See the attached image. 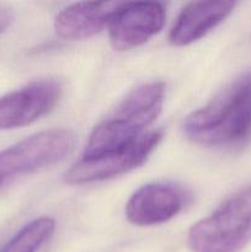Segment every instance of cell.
<instances>
[{"mask_svg":"<svg viewBox=\"0 0 251 252\" xmlns=\"http://www.w3.org/2000/svg\"><path fill=\"white\" fill-rule=\"evenodd\" d=\"M184 132L193 143L209 148L233 147L248 139L251 134V70L187 116Z\"/></svg>","mask_w":251,"mask_h":252,"instance_id":"cell-1","label":"cell"},{"mask_svg":"<svg viewBox=\"0 0 251 252\" xmlns=\"http://www.w3.org/2000/svg\"><path fill=\"white\" fill-rule=\"evenodd\" d=\"M166 85L152 81L133 89L107 118L91 132L84 158L98 157L127 147L145 134L157 118L165 101Z\"/></svg>","mask_w":251,"mask_h":252,"instance_id":"cell-2","label":"cell"},{"mask_svg":"<svg viewBox=\"0 0 251 252\" xmlns=\"http://www.w3.org/2000/svg\"><path fill=\"white\" fill-rule=\"evenodd\" d=\"M251 243V184L225 199L188 231L192 252H241Z\"/></svg>","mask_w":251,"mask_h":252,"instance_id":"cell-3","label":"cell"},{"mask_svg":"<svg viewBox=\"0 0 251 252\" xmlns=\"http://www.w3.org/2000/svg\"><path fill=\"white\" fill-rule=\"evenodd\" d=\"M76 138L68 129H48L30 135L0 152V189L12 180L62 161L73 152Z\"/></svg>","mask_w":251,"mask_h":252,"instance_id":"cell-4","label":"cell"},{"mask_svg":"<svg viewBox=\"0 0 251 252\" xmlns=\"http://www.w3.org/2000/svg\"><path fill=\"white\" fill-rule=\"evenodd\" d=\"M161 132L154 130L143 134L127 147L93 158H84L64 175L68 185H88L113 179L137 169L147 161L161 140Z\"/></svg>","mask_w":251,"mask_h":252,"instance_id":"cell-5","label":"cell"},{"mask_svg":"<svg viewBox=\"0 0 251 252\" xmlns=\"http://www.w3.org/2000/svg\"><path fill=\"white\" fill-rule=\"evenodd\" d=\"M166 10L157 1L121 2L107 24L110 43L116 51H129L161 31Z\"/></svg>","mask_w":251,"mask_h":252,"instance_id":"cell-6","label":"cell"},{"mask_svg":"<svg viewBox=\"0 0 251 252\" xmlns=\"http://www.w3.org/2000/svg\"><path fill=\"white\" fill-rule=\"evenodd\" d=\"M63 85L56 79L33 81L0 97V130L36 122L58 103Z\"/></svg>","mask_w":251,"mask_h":252,"instance_id":"cell-7","label":"cell"},{"mask_svg":"<svg viewBox=\"0 0 251 252\" xmlns=\"http://www.w3.org/2000/svg\"><path fill=\"white\" fill-rule=\"evenodd\" d=\"M189 194L171 182H153L140 187L126 204L128 221L138 226L166 223L188 203Z\"/></svg>","mask_w":251,"mask_h":252,"instance_id":"cell-8","label":"cell"},{"mask_svg":"<svg viewBox=\"0 0 251 252\" xmlns=\"http://www.w3.org/2000/svg\"><path fill=\"white\" fill-rule=\"evenodd\" d=\"M236 6L235 1H193L177 15L169 33L170 43L188 46L220 25Z\"/></svg>","mask_w":251,"mask_h":252,"instance_id":"cell-9","label":"cell"},{"mask_svg":"<svg viewBox=\"0 0 251 252\" xmlns=\"http://www.w3.org/2000/svg\"><path fill=\"white\" fill-rule=\"evenodd\" d=\"M121 2L84 1L64 7L54 20V31L69 41L85 39L107 27L111 15Z\"/></svg>","mask_w":251,"mask_h":252,"instance_id":"cell-10","label":"cell"},{"mask_svg":"<svg viewBox=\"0 0 251 252\" xmlns=\"http://www.w3.org/2000/svg\"><path fill=\"white\" fill-rule=\"evenodd\" d=\"M56 223L53 219L37 218L24 226L0 252H37L53 235Z\"/></svg>","mask_w":251,"mask_h":252,"instance_id":"cell-11","label":"cell"},{"mask_svg":"<svg viewBox=\"0 0 251 252\" xmlns=\"http://www.w3.org/2000/svg\"><path fill=\"white\" fill-rule=\"evenodd\" d=\"M12 22V11L5 5H0V34L7 30Z\"/></svg>","mask_w":251,"mask_h":252,"instance_id":"cell-12","label":"cell"}]
</instances>
